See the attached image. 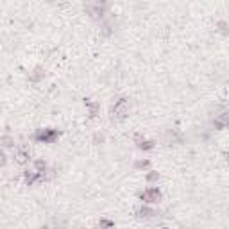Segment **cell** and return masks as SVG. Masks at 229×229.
<instances>
[{
  "mask_svg": "<svg viewBox=\"0 0 229 229\" xmlns=\"http://www.w3.org/2000/svg\"><path fill=\"white\" fill-rule=\"evenodd\" d=\"M142 199H145V202H157V200L161 199V193L156 188H150V190H147L142 195Z\"/></svg>",
  "mask_w": 229,
  "mask_h": 229,
  "instance_id": "cell-1",
  "label": "cell"
},
{
  "mask_svg": "<svg viewBox=\"0 0 229 229\" xmlns=\"http://www.w3.org/2000/svg\"><path fill=\"white\" fill-rule=\"evenodd\" d=\"M127 111H129V106H127V102L125 100H120V102H116V106L113 107V113L116 115V116H125L127 115Z\"/></svg>",
  "mask_w": 229,
  "mask_h": 229,
  "instance_id": "cell-2",
  "label": "cell"
},
{
  "mask_svg": "<svg viewBox=\"0 0 229 229\" xmlns=\"http://www.w3.org/2000/svg\"><path fill=\"white\" fill-rule=\"evenodd\" d=\"M27 159H29V156H27V152H23V150H20L16 154V163H25Z\"/></svg>",
  "mask_w": 229,
  "mask_h": 229,
  "instance_id": "cell-3",
  "label": "cell"
},
{
  "mask_svg": "<svg viewBox=\"0 0 229 229\" xmlns=\"http://www.w3.org/2000/svg\"><path fill=\"white\" fill-rule=\"evenodd\" d=\"M138 213H140V217H150V215H152V211H150V209H147V208H143V209H140Z\"/></svg>",
  "mask_w": 229,
  "mask_h": 229,
  "instance_id": "cell-4",
  "label": "cell"
}]
</instances>
